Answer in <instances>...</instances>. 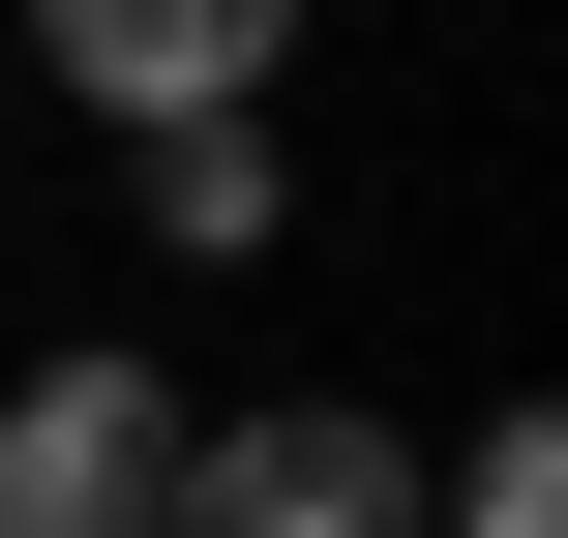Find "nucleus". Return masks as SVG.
Segmentation results:
<instances>
[{
  "instance_id": "obj_2",
  "label": "nucleus",
  "mask_w": 568,
  "mask_h": 538,
  "mask_svg": "<svg viewBox=\"0 0 568 538\" xmlns=\"http://www.w3.org/2000/svg\"><path fill=\"white\" fill-rule=\"evenodd\" d=\"M30 60H60L90 120H270L300 0H30Z\"/></svg>"
},
{
  "instance_id": "obj_5",
  "label": "nucleus",
  "mask_w": 568,
  "mask_h": 538,
  "mask_svg": "<svg viewBox=\"0 0 568 538\" xmlns=\"http://www.w3.org/2000/svg\"><path fill=\"white\" fill-rule=\"evenodd\" d=\"M419 538H568V419H479V449L419 479Z\"/></svg>"
},
{
  "instance_id": "obj_1",
  "label": "nucleus",
  "mask_w": 568,
  "mask_h": 538,
  "mask_svg": "<svg viewBox=\"0 0 568 538\" xmlns=\"http://www.w3.org/2000/svg\"><path fill=\"white\" fill-rule=\"evenodd\" d=\"M180 509V389L150 359H30L0 389V538H150Z\"/></svg>"
},
{
  "instance_id": "obj_4",
  "label": "nucleus",
  "mask_w": 568,
  "mask_h": 538,
  "mask_svg": "<svg viewBox=\"0 0 568 538\" xmlns=\"http://www.w3.org/2000/svg\"><path fill=\"white\" fill-rule=\"evenodd\" d=\"M150 210H180V270H270V120H150Z\"/></svg>"
},
{
  "instance_id": "obj_3",
  "label": "nucleus",
  "mask_w": 568,
  "mask_h": 538,
  "mask_svg": "<svg viewBox=\"0 0 568 538\" xmlns=\"http://www.w3.org/2000/svg\"><path fill=\"white\" fill-rule=\"evenodd\" d=\"M150 538H419V479H389V419H180Z\"/></svg>"
}]
</instances>
